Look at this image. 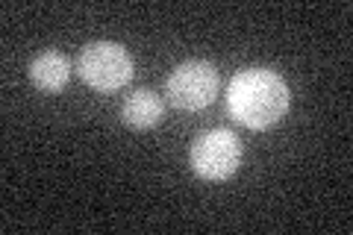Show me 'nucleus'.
<instances>
[{"label":"nucleus","mask_w":353,"mask_h":235,"mask_svg":"<svg viewBox=\"0 0 353 235\" xmlns=\"http://www.w3.org/2000/svg\"><path fill=\"white\" fill-rule=\"evenodd\" d=\"M241 156H245V150H241L239 136L233 130L221 127V130H209L194 139L189 162H192V171L201 176V180L224 183L239 171Z\"/></svg>","instance_id":"20e7f679"},{"label":"nucleus","mask_w":353,"mask_h":235,"mask_svg":"<svg viewBox=\"0 0 353 235\" xmlns=\"http://www.w3.org/2000/svg\"><path fill=\"white\" fill-rule=\"evenodd\" d=\"M124 124L136 127V130H150L157 127L162 115H165V103L157 92H150V88H139V92H132L127 100H124Z\"/></svg>","instance_id":"423d86ee"},{"label":"nucleus","mask_w":353,"mask_h":235,"mask_svg":"<svg viewBox=\"0 0 353 235\" xmlns=\"http://www.w3.org/2000/svg\"><path fill=\"white\" fill-rule=\"evenodd\" d=\"M71 80V59L59 50H44L30 62V83L44 94L62 92Z\"/></svg>","instance_id":"39448f33"},{"label":"nucleus","mask_w":353,"mask_h":235,"mask_svg":"<svg viewBox=\"0 0 353 235\" xmlns=\"http://www.w3.org/2000/svg\"><path fill=\"white\" fill-rule=\"evenodd\" d=\"M221 92V74L212 62L206 59H189L168 74L165 80V94L171 106L183 112H201L206 109Z\"/></svg>","instance_id":"7ed1b4c3"},{"label":"nucleus","mask_w":353,"mask_h":235,"mask_svg":"<svg viewBox=\"0 0 353 235\" xmlns=\"http://www.w3.org/2000/svg\"><path fill=\"white\" fill-rule=\"evenodd\" d=\"M132 56L118 41H92L77 56V74L94 92H118L132 80Z\"/></svg>","instance_id":"f03ea898"},{"label":"nucleus","mask_w":353,"mask_h":235,"mask_svg":"<svg viewBox=\"0 0 353 235\" xmlns=\"http://www.w3.org/2000/svg\"><path fill=\"white\" fill-rule=\"evenodd\" d=\"M289 85L271 68H245L227 85V112L248 130H268L289 112Z\"/></svg>","instance_id":"f257e3e1"}]
</instances>
